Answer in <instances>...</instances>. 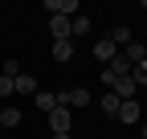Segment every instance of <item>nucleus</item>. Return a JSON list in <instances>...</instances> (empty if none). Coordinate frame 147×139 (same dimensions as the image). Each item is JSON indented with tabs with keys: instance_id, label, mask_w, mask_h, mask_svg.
Returning a JSON list of instances; mask_svg holds the SVG:
<instances>
[{
	"instance_id": "nucleus-1",
	"label": "nucleus",
	"mask_w": 147,
	"mask_h": 139,
	"mask_svg": "<svg viewBox=\"0 0 147 139\" xmlns=\"http://www.w3.org/2000/svg\"><path fill=\"white\" fill-rule=\"evenodd\" d=\"M45 119H49V131H53V135H69V127H74V115H69L65 107H53Z\"/></svg>"
},
{
	"instance_id": "nucleus-2",
	"label": "nucleus",
	"mask_w": 147,
	"mask_h": 139,
	"mask_svg": "<svg viewBox=\"0 0 147 139\" xmlns=\"http://www.w3.org/2000/svg\"><path fill=\"white\" fill-rule=\"evenodd\" d=\"M57 107H90V90H82V86L57 90Z\"/></svg>"
},
{
	"instance_id": "nucleus-3",
	"label": "nucleus",
	"mask_w": 147,
	"mask_h": 139,
	"mask_svg": "<svg viewBox=\"0 0 147 139\" xmlns=\"http://www.w3.org/2000/svg\"><path fill=\"white\" fill-rule=\"evenodd\" d=\"M135 90H139V86H135V78H131V74H127V78H115V82H110V94H115L119 102H131V98H135Z\"/></svg>"
},
{
	"instance_id": "nucleus-4",
	"label": "nucleus",
	"mask_w": 147,
	"mask_h": 139,
	"mask_svg": "<svg viewBox=\"0 0 147 139\" xmlns=\"http://www.w3.org/2000/svg\"><path fill=\"white\" fill-rule=\"evenodd\" d=\"M45 12H53V16H74V12H78V0H45Z\"/></svg>"
},
{
	"instance_id": "nucleus-5",
	"label": "nucleus",
	"mask_w": 147,
	"mask_h": 139,
	"mask_svg": "<svg viewBox=\"0 0 147 139\" xmlns=\"http://www.w3.org/2000/svg\"><path fill=\"white\" fill-rule=\"evenodd\" d=\"M12 94H37V78H33V74H25V70H21V74L12 78Z\"/></svg>"
},
{
	"instance_id": "nucleus-6",
	"label": "nucleus",
	"mask_w": 147,
	"mask_h": 139,
	"mask_svg": "<svg viewBox=\"0 0 147 139\" xmlns=\"http://www.w3.org/2000/svg\"><path fill=\"white\" fill-rule=\"evenodd\" d=\"M115 53H119V45H115V41H110V37H98V41H94V57H98L102 65H106L110 57H115Z\"/></svg>"
},
{
	"instance_id": "nucleus-7",
	"label": "nucleus",
	"mask_w": 147,
	"mask_h": 139,
	"mask_svg": "<svg viewBox=\"0 0 147 139\" xmlns=\"http://www.w3.org/2000/svg\"><path fill=\"white\" fill-rule=\"evenodd\" d=\"M49 33L53 41H69V16H49Z\"/></svg>"
},
{
	"instance_id": "nucleus-8",
	"label": "nucleus",
	"mask_w": 147,
	"mask_h": 139,
	"mask_svg": "<svg viewBox=\"0 0 147 139\" xmlns=\"http://www.w3.org/2000/svg\"><path fill=\"white\" fill-rule=\"evenodd\" d=\"M139 111H143V107L131 98V102H123V107H119V115H115V119H123V123H139Z\"/></svg>"
},
{
	"instance_id": "nucleus-9",
	"label": "nucleus",
	"mask_w": 147,
	"mask_h": 139,
	"mask_svg": "<svg viewBox=\"0 0 147 139\" xmlns=\"http://www.w3.org/2000/svg\"><path fill=\"white\" fill-rule=\"evenodd\" d=\"M69 57H74V41H53V61L65 65Z\"/></svg>"
},
{
	"instance_id": "nucleus-10",
	"label": "nucleus",
	"mask_w": 147,
	"mask_h": 139,
	"mask_svg": "<svg viewBox=\"0 0 147 139\" xmlns=\"http://www.w3.org/2000/svg\"><path fill=\"white\" fill-rule=\"evenodd\" d=\"M86 33H90V16H69V41L86 37Z\"/></svg>"
},
{
	"instance_id": "nucleus-11",
	"label": "nucleus",
	"mask_w": 147,
	"mask_h": 139,
	"mask_svg": "<svg viewBox=\"0 0 147 139\" xmlns=\"http://www.w3.org/2000/svg\"><path fill=\"white\" fill-rule=\"evenodd\" d=\"M33 102H37V111H45V115H49L53 107H57V94H49V90H37V94H33Z\"/></svg>"
},
{
	"instance_id": "nucleus-12",
	"label": "nucleus",
	"mask_w": 147,
	"mask_h": 139,
	"mask_svg": "<svg viewBox=\"0 0 147 139\" xmlns=\"http://www.w3.org/2000/svg\"><path fill=\"white\" fill-rule=\"evenodd\" d=\"M123 57L131 61V65H139V61H147V45H123Z\"/></svg>"
},
{
	"instance_id": "nucleus-13",
	"label": "nucleus",
	"mask_w": 147,
	"mask_h": 139,
	"mask_svg": "<svg viewBox=\"0 0 147 139\" xmlns=\"http://www.w3.org/2000/svg\"><path fill=\"white\" fill-rule=\"evenodd\" d=\"M106 37L115 41V45H131V29H127V25H115V29L106 33Z\"/></svg>"
},
{
	"instance_id": "nucleus-14",
	"label": "nucleus",
	"mask_w": 147,
	"mask_h": 139,
	"mask_svg": "<svg viewBox=\"0 0 147 139\" xmlns=\"http://www.w3.org/2000/svg\"><path fill=\"white\" fill-rule=\"evenodd\" d=\"M98 107H102V111H106V115H110V119H115V115H119V107H123V102H119V98H115V94H110V90H106V94H102V98H98Z\"/></svg>"
},
{
	"instance_id": "nucleus-15",
	"label": "nucleus",
	"mask_w": 147,
	"mask_h": 139,
	"mask_svg": "<svg viewBox=\"0 0 147 139\" xmlns=\"http://www.w3.org/2000/svg\"><path fill=\"white\" fill-rule=\"evenodd\" d=\"M16 123H21V111H16V107H4V111H0V127H16Z\"/></svg>"
},
{
	"instance_id": "nucleus-16",
	"label": "nucleus",
	"mask_w": 147,
	"mask_h": 139,
	"mask_svg": "<svg viewBox=\"0 0 147 139\" xmlns=\"http://www.w3.org/2000/svg\"><path fill=\"white\" fill-rule=\"evenodd\" d=\"M131 78H135V86H147V61L131 65Z\"/></svg>"
},
{
	"instance_id": "nucleus-17",
	"label": "nucleus",
	"mask_w": 147,
	"mask_h": 139,
	"mask_svg": "<svg viewBox=\"0 0 147 139\" xmlns=\"http://www.w3.org/2000/svg\"><path fill=\"white\" fill-rule=\"evenodd\" d=\"M16 74H21V61L8 57V61H4V78H16Z\"/></svg>"
},
{
	"instance_id": "nucleus-18",
	"label": "nucleus",
	"mask_w": 147,
	"mask_h": 139,
	"mask_svg": "<svg viewBox=\"0 0 147 139\" xmlns=\"http://www.w3.org/2000/svg\"><path fill=\"white\" fill-rule=\"evenodd\" d=\"M12 94V78H4V74H0V98H8Z\"/></svg>"
},
{
	"instance_id": "nucleus-19",
	"label": "nucleus",
	"mask_w": 147,
	"mask_h": 139,
	"mask_svg": "<svg viewBox=\"0 0 147 139\" xmlns=\"http://www.w3.org/2000/svg\"><path fill=\"white\" fill-rule=\"evenodd\" d=\"M49 139H74V135H49Z\"/></svg>"
},
{
	"instance_id": "nucleus-20",
	"label": "nucleus",
	"mask_w": 147,
	"mask_h": 139,
	"mask_svg": "<svg viewBox=\"0 0 147 139\" xmlns=\"http://www.w3.org/2000/svg\"><path fill=\"white\" fill-rule=\"evenodd\" d=\"M143 139H147V123H143Z\"/></svg>"
}]
</instances>
